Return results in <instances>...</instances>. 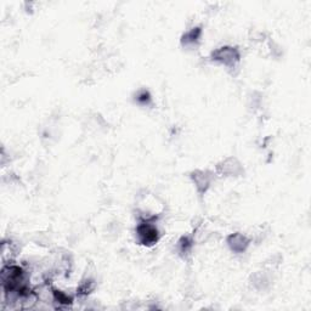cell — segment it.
<instances>
[{"instance_id":"cell-6","label":"cell","mask_w":311,"mask_h":311,"mask_svg":"<svg viewBox=\"0 0 311 311\" xmlns=\"http://www.w3.org/2000/svg\"><path fill=\"white\" fill-rule=\"evenodd\" d=\"M202 37V27H194L186 33L182 34L181 37V45L190 47V46H196L198 41L201 40Z\"/></svg>"},{"instance_id":"cell-5","label":"cell","mask_w":311,"mask_h":311,"mask_svg":"<svg viewBox=\"0 0 311 311\" xmlns=\"http://www.w3.org/2000/svg\"><path fill=\"white\" fill-rule=\"evenodd\" d=\"M226 244L232 253L242 254L248 250V247H250L251 239L245 235H243V233L235 232L227 236Z\"/></svg>"},{"instance_id":"cell-8","label":"cell","mask_w":311,"mask_h":311,"mask_svg":"<svg viewBox=\"0 0 311 311\" xmlns=\"http://www.w3.org/2000/svg\"><path fill=\"white\" fill-rule=\"evenodd\" d=\"M252 284H253L254 288L259 289V291H264L270 286V280H269L268 275L265 272H257L252 276Z\"/></svg>"},{"instance_id":"cell-7","label":"cell","mask_w":311,"mask_h":311,"mask_svg":"<svg viewBox=\"0 0 311 311\" xmlns=\"http://www.w3.org/2000/svg\"><path fill=\"white\" fill-rule=\"evenodd\" d=\"M192 248H194V238L191 236H183L177 242V252L183 258L191 254Z\"/></svg>"},{"instance_id":"cell-11","label":"cell","mask_w":311,"mask_h":311,"mask_svg":"<svg viewBox=\"0 0 311 311\" xmlns=\"http://www.w3.org/2000/svg\"><path fill=\"white\" fill-rule=\"evenodd\" d=\"M136 101L141 106H149L152 101V97H151V94L147 90H141L136 95Z\"/></svg>"},{"instance_id":"cell-4","label":"cell","mask_w":311,"mask_h":311,"mask_svg":"<svg viewBox=\"0 0 311 311\" xmlns=\"http://www.w3.org/2000/svg\"><path fill=\"white\" fill-rule=\"evenodd\" d=\"M190 177H191L200 196H204L207 194V191L212 186L213 180H214V175L209 170H195L192 171Z\"/></svg>"},{"instance_id":"cell-3","label":"cell","mask_w":311,"mask_h":311,"mask_svg":"<svg viewBox=\"0 0 311 311\" xmlns=\"http://www.w3.org/2000/svg\"><path fill=\"white\" fill-rule=\"evenodd\" d=\"M218 174L223 176H241L244 173L243 165L235 157H227L224 161L218 163Z\"/></svg>"},{"instance_id":"cell-9","label":"cell","mask_w":311,"mask_h":311,"mask_svg":"<svg viewBox=\"0 0 311 311\" xmlns=\"http://www.w3.org/2000/svg\"><path fill=\"white\" fill-rule=\"evenodd\" d=\"M52 298L61 306H70L73 303V297L68 295L67 293L58 291V289H52Z\"/></svg>"},{"instance_id":"cell-1","label":"cell","mask_w":311,"mask_h":311,"mask_svg":"<svg viewBox=\"0 0 311 311\" xmlns=\"http://www.w3.org/2000/svg\"><path fill=\"white\" fill-rule=\"evenodd\" d=\"M156 219H141L136 226L135 232L139 243L145 247H152L159 241V231L155 224Z\"/></svg>"},{"instance_id":"cell-2","label":"cell","mask_w":311,"mask_h":311,"mask_svg":"<svg viewBox=\"0 0 311 311\" xmlns=\"http://www.w3.org/2000/svg\"><path fill=\"white\" fill-rule=\"evenodd\" d=\"M210 58H212V61L218 62L230 70H233L241 61V52L235 46L225 45L215 49L210 54Z\"/></svg>"},{"instance_id":"cell-10","label":"cell","mask_w":311,"mask_h":311,"mask_svg":"<svg viewBox=\"0 0 311 311\" xmlns=\"http://www.w3.org/2000/svg\"><path fill=\"white\" fill-rule=\"evenodd\" d=\"M95 288V282L93 280H85L81 283V286L77 289V295L78 297H85L89 293L93 292Z\"/></svg>"}]
</instances>
